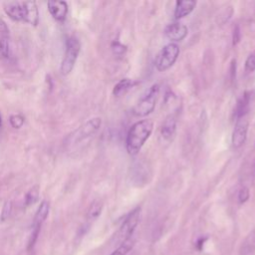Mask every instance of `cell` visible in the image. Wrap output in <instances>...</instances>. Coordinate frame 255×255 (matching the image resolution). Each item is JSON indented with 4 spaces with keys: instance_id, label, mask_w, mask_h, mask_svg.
Listing matches in <instances>:
<instances>
[{
    "instance_id": "obj_13",
    "label": "cell",
    "mask_w": 255,
    "mask_h": 255,
    "mask_svg": "<svg viewBox=\"0 0 255 255\" xmlns=\"http://www.w3.org/2000/svg\"><path fill=\"white\" fill-rule=\"evenodd\" d=\"M25 17L24 21L36 26L39 22V11L35 1H24Z\"/></svg>"
},
{
    "instance_id": "obj_10",
    "label": "cell",
    "mask_w": 255,
    "mask_h": 255,
    "mask_svg": "<svg viewBox=\"0 0 255 255\" xmlns=\"http://www.w3.org/2000/svg\"><path fill=\"white\" fill-rule=\"evenodd\" d=\"M48 11L57 21H64L68 14V4L65 1H49L47 3Z\"/></svg>"
},
{
    "instance_id": "obj_22",
    "label": "cell",
    "mask_w": 255,
    "mask_h": 255,
    "mask_svg": "<svg viewBox=\"0 0 255 255\" xmlns=\"http://www.w3.org/2000/svg\"><path fill=\"white\" fill-rule=\"evenodd\" d=\"M40 230H41V226L39 225H33L32 227V232L29 236V239H28V243H27V250L28 251H32L37 240H38V237H39V234H40Z\"/></svg>"
},
{
    "instance_id": "obj_19",
    "label": "cell",
    "mask_w": 255,
    "mask_h": 255,
    "mask_svg": "<svg viewBox=\"0 0 255 255\" xmlns=\"http://www.w3.org/2000/svg\"><path fill=\"white\" fill-rule=\"evenodd\" d=\"M102 210H103V202L101 200H94L88 209L87 219L89 221H94L101 215Z\"/></svg>"
},
{
    "instance_id": "obj_31",
    "label": "cell",
    "mask_w": 255,
    "mask_h": 255,
    "mask_svg": "<svg viewBox=\"0 0 255 255\" xmlns=\"http://www.w3.org/2000/svg\"><path fill=\"white\" fill-rule=\"evenodd\" d=\"M1 124H2V118H1V115H0V127H1Z\"/></svg>"
},
{
    "instance_id": "obj_11",
    "label": "cell",
    "mask_w": 255,
    "mask_h": 255,
    "mask_svg": "<svg viewBox=\"0 0 255 255\" xmlns=\"http://www.w3.org/2000/svg\"><path fill=\"white\" fill-rule=\"evenodd\" d=\"M177 131V120L174 116H169L166 118L162 128H161V137L166 142H171Z\"/></svg>"
},
{
    "instance_id": "obj_7",
    "label": "cell",
    "mask_w": 255,
    "mask_h": 255,
    "mask_svg": "<svg viewBox=\"0 0 255 255\" xmlns=\"http://www.w3.org/2000/svg\"><path fill=\"white\" fill-rule=\"evenodd\" d=\"M248 128H249V122L246 119V117L236 120L234 129L232 132V138H231L232 146L235 149H239L245 144L247 139Z\"/></svg>"
},
{
    "instance_id": "obj_25",
    "label": "cell",
    "mask_w": 255,
    "mask_h": 255,
    "mask_svg": "<svg viewBox=\"0 0 255 255\" xmlns=\"http://www.w3.org/2000/svg\"><path fill=\"white\" fill-rule=\"evenodd\" d=\"M9 122L14 129H20L24 125V118L21 115H12L9 118Z\"/></svg>"
},
{
    "instance_id": "obj_6",
    "label": "cell",
    "mask_w": 255,
    "mask_h": 255,
    "mask_svg": "<svg viewBox=\"0 0 255 255\" xmlns=\"http://www.w3.org/2000/svg\"><path fill=\"white\" fill-rule=\"evenodd\" d=\"M180 56V47L176 43L166 45L156 59V67L159 71L164 72L174 66Z\"/></svg>"
},
{
    "instance_id": "obj_8",
    "label": "cell",
    "mask_w": 255,
    "mask_h": 255,
    "mask_svg": "<svg viewBox=\"0 0 255 255\" xmlns=\"http://www.w3.org/2000/svg\"><path fill=\"white\" fill-rule=\"evenodd\" d=\"M188 33H189L188 27L185 24L180 23V22L170 24L165 29L166 36L174 42L183 41L188 36Z\"/></svg>"
},
{
    "instance_id": "obj_26",
    "label": "cell",
    "mask_w": 255,
    "mask_h": 255,
    "mask_svg": "<svg viewBox=\"0 0 255 255\" xmlns=\"http://www.w3.org/2000/svg\"><path fill=\"white\" fill-rule=\"evenodd\" d=\"M245 71L248 73L255 71V53L250 54L245 60Z\"/></svg>"
},
{
    "instance_id": "obj_29",
    "label": "cell",
    "mask_w": 255,
    "mask_h": 255,
    "mask_svg": "<svg viewBox=\"0 0 255 255\" xmlns=\"http://www.w3.org/2000/svg\"><path fill=\"white\" fill-rule=\"evenodd\" d=\"M229 71H230V81H234V79L236 78V60H232L231 63H230V68H229Z\"/></svg>"
},
{
    "instance_id": "obj_24",
    "label": "cell",
    "mask_w": 255,
    "mask_h": 255,
    "mask_svg": "<svg viewBox=\"0 0 255 255\" xmlns=\"http://www.w3.org/2000/svg\"><path fill=\"white\" fill-rule=\"evenodd\" d=\"M111 48H112L113 53H114L115 55H117V56H122V55H124V54L126 53V51H127V46L124 45V44H122V43H121L120 41H118V40L114 41V42L111 44Z\"/></svg>"
},
{
    "instance_id": "obj_16",
    "label": "cell",
    "mask_w": 255,
    "mask_h": 255,
    "mask_svg": "<svg viewBox=\"0 0 255 255\" xmlns=\"http://www.w3.org/2000/svg\"><path fill=\"white\" fill-rule=\"evenodd\" d=\"M134 85H135L134 81L129 78L122 79L120 82H118L115 85V87L113 89V94L116 97H121V96L125 95L131 88H133Z\"/></svg>"
},
{
    "instance_id": "obj_30",
    "label": "cell",
    "mask_w": 255,
    "mask_h": 255,
    "mask_svg": "<svg viewBox=\"0 0 255 255\" xmlns=\"http://www.w3.org/2000/svg\"><path fill=\"white\" fill-rule=\"evenodd\" d=\"M4 33L9 34V28L6 22L2 18H0V34H4Z\"/></svg>"
},
{
    "instance_id": "obj_1",
    "label": "cell",
    "mask_w": 255,
    "mask_h": 255,
    "mask_svg": "<svg viewBox=\"0 0 255 255\" xmlns=\"http://www.w3.org/2000/svg\"><path fill=\"white\" fill-rule=\"evenodd\" d=\"M154 131L152 120H142L135 123L127 135L126 148L130 156H137Z\"/></svg>"
},
{
    "instance_id": "obj_4",
    "label": "cell",
    "mask_w": 255,
    "mask_h": 255,
    "mask_svg": "<svg viewBox=\"0 0 255 255\" xmlns=\"http://www.w3.org/2000/svg\"><path fill=\"white\" fill-rule=\"evenodd\" d=\"M81 51V43L78 38L72 36L66 41V50L61 63V74L66 76L72 72Z\"/></svg>"
},
{
    "instance_id": "obj_12",
    "label": "cell",
    "mask_w": 255,
    "mask_h": 255,
    "mask_svg": "<svg viewBox=\"0 0 255 255\" xmlns=\"http://www.w3.org/2000/svg\"><path fill=\"white\" fill-rule=\"evenodd\" d=\"M196 1L194 0H181L177 1L175 8V18L181 19L190 15L195 8Z\"/></svg>"
},
{
    "instance_id": "obj_18",
    "label": "cell",
    "mask_w": 255,
    "mask_h": 255,
    "mask_svg": "<svg viewBox=\"0 0 255 255\" xmlns=\"http://www.w3.org/2000/svg\"><path fill=\"white\" fill-rule=\"evenodd\" d=\"M10 39L9 34H0V58L8 59L10 57Z\"/></svg>"
},
{
    "instance_id": "obj_15",
    "label": "cell",
    "mask_w": 255,
    "mask_h": 255,
    "mask_svg": "<svg viewBox=\"0 0 255 255\" xmlns=\"http://www.w3.org/2000/svg\"><path fill=\"white\" fill-rule=\"evenodd\" d=\"M49 211H50V204L47 200H43L40 203V206L38 207L35 216H34V220H33V225H39L42 226V224L44 223V221L47 219L48 215H49Z\"/></svg>"
},
{
    "instance_id": "obj_28",
    "label": "cell",
    "mask_w": 255,
    "mask_h": 255,
    "mask_svg": "<svg viewBox=\"0 0 255 255\" xmlns=\"http://www.w3.org/2000/svg\"><path fill=\"white\" fill-rule=\"evenodd\" d=\"M241 39V31H240V27L238 25H235L233 27V31H232V45L235 46L240 42Z\"/></svg>"
},
{
    "instance_id": "obj_9",
    "label": "cell",
    "mask_w": 255,
    "mask_h": 255,
    "mask_svg": "<svg viewBox=\"0 0 255 255\" xmlns=\"http://www.w3.org/2000/svg\"><path fill=\"white\" fill-rule=\"evenodd\" d=\"M4 11L14 21H24L25 17V7L24 1H10L4 4Z\"/></svg>"
},
{
    "instance_id": "obj_21",
    "label": "cell",
    "mask_w": 255,
    "mask_h": 255,
    "mask_svg": "<svg viewBox=\"0 0 255 255\" xmlns=\"http://www.w3.org/2000/svg\"><path fill=\"white\" fill-rule=\"evenodd\" d=\"M135 245V239L133 237L129 238L128 240H126L125 242H123L113 253H111L110 255H127L129 253L133 247Z\"/></svg>"
},
{
    "instance_id": "obj_14",
    "label": "cell",
    "mask_w": 255,
    "mask_h": 255,
    "mask_svg": "<svg viewBox=\"0 0 255 255\" xmlns=\"http://www.w3.org/2000/svg\"><path fill=\"white\" fill-rule=\"evenodd\" d=\"M250 99H251V95L249 92H244V94L238 99L235 107V112H234L236 119L246 117V115L249 112Z\"/></svg>"
},
{
    "instance_id": "obj_3",
    "label": "cell",
    "mask_w": 255,
    "mask_h": 255,
    "mask_svg": "<svg viewBox=\"0 0 255 255\" xmlns=\"http://www.w3.org/2000/svg\"><path fill=\"white\" fill-rule=\"evenodd\" d=\"M160 94V85L154 84L149 91L138 101L133 109V114L136 117H146L154 112L157 100Z\"/></svg>"
},
{
    "instance_id": "obj_27",
    "label": "cell",
    "mask_w": 255,
    "mask_h": 255,
    "mask_svg": "<svg viewBox=\"0 0 255 255\" xmlns=\"http://www.w3.org/2000/svg\"><path fill=\"white\" fill-rule=\"evenodd\" d=\"M250 197V191L249 189L246 187H243L238 191V202L239 203H245Z\"/></svg>"
},
{
    "instance_id": "obj_5",
    "label": "cell",
    "mask_w": 255,
    "mask_h": 255,
    "mask_svg": "<svg viewBox=\"0 0 255 255\" xmlns=\"http://www.w3.org/2000/svg\"><path fill=\"white\" fill-rule=\"evenodd\" d=\"M140 214H141L140 207L135 208L133 211H131L129 214H128V216L125 218L122 225L120 226L118 232L115 234L116 242H120L122 244L126 240L133 237V234L140 221Z\"/></svg>"
},
{
    "instance_id": "obj_17",
    "label": "cell",
    "mask_w": 255,
    "mask_h": 255,
    "mask_svg": "<svg viewBox=\"0 0 255 255\" xmlns=\"http://www.w3.org/2000/svg\"><path fill=\"white\" fill-rule=\"evenodd\" d=\"M255 250V229L242 242L239 252L241 255H249Z\"/></svg>"
},
{
    "instance_id": "obj_23",
    "label": "cell",
    "mask_w": 255,
    "mask_h": 255,
    "mask_svg": "<svg viewBox=\"0 0 255 255\" xmlns=\"http://www.w3.org/2000/svg\"><path fill=\"white\" fill-rule=\"evenodd\" d=\"M11 212H12V201L7 200L3 204L1 214H0V220H1V221L7 220L9 218V216L11 215Z\"/></svg>"
},
{
    "instance_id": "obj_20",
    "label": "cell",
    "mask_w": 255,
    "mask_h": 255,
    "mask_svg": "<svg viewBox=\"0 0 255 255\" xmlns=\"http://www.w3.org/2000/svg\"><path fill=\"white\" fill-rule=\"evenodd\" d=\"M39 193H40V189L38 186H34L33 188H31L25 194L24 205L30 206V205H33L34 203H36L39 199Z\"/></svg>"
},
{
    "instance_id": "obj_2",
    "label": "cell",
    "mask_w": 255,
    "mask_h": 255,
    "mask_svg": "<svg viewBox=\"0 0 255 255\" xmlns=\"http://www.w3.org/2000/svg\"><path fill=\"white\" fill-rule=\"evenodd\" d=\"M102 125V120L99 117L92 118L79 127L77 130L72 132L65 140V146L68 148H73L82 142L92 138L95 134L98 133Z\"/></svg>"
}]
</instances>
